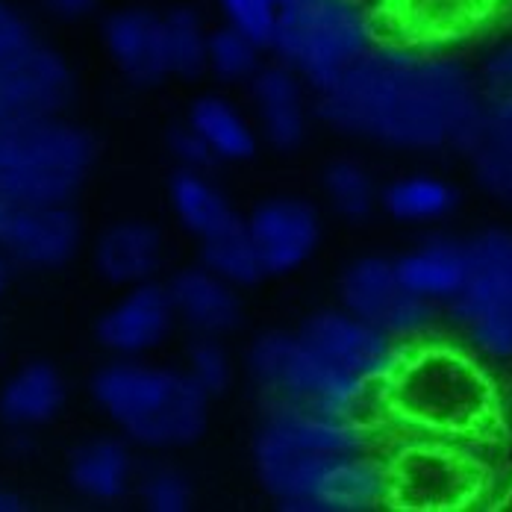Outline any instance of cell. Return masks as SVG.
Masks as SVG:
<instances>
[{
	"label": "cell",
	"mask_w": 512,
	"mask_h": 512,
	"mask_svg": "<svg viewBox=\"0 0 512 512\" xmlns=\"http://www.w3.org/2000/svg\"><path fill=\"white\" fill-rule=\"evenodd\" d=\"M315 118L330 130L389 151L471 154L480 145L474 71L442 48L380 39L327 92Z\"/></svg>",
	"instance_id": "cell-1"
},
{
	"label": "cell",
	"mask_w": 512,
	"mask_h": 512,
	"mask_svg": "<svg viewBox=\"0 0 512 512\" xmlns=\"http://www.w3.org/2000/svg\"><path fill=\"white\" fill-rule=\"evenodd\" d=\"M262 492L286 512H374L389 504V462L365 421L262 407L251 439Z\"/></svg>",
	"instance_id": "cell-2"
},
{
	"label": "cell",
	"mask_w": 512,
	"mask_h": 512,
	"mask_svg": "<svg viewBox=\"0 0 512 512\" xmlns=\"http://www.w3.org/2000/svg\"><path fill=\"white\" fill-rule=\"evenodd\" d=\"M92 404L136 451L174 454L198 445L212 401L183 365L109 357L89 380Z\"/></svg>",
	"instance_id": "cell-3"
},
{
	"label": "cell",
	"mask_w": 512,
	"mask_h": 512,
	"mask_svg": "<svg viewBox=\"0 0 512 512\" xmlns=\"http://www.w3.org/2000/svg\"><path fill=\"white\" fill-rule=\"evenodd\" d=\"M383 407L433 436H471L495 415V386L471 354L421 342L386 380Z\"/></svg>",
	"instance_id": "cell-4"
},
{
	"label": "cell",
	"mask_w": 512,
	"mask_h": 512,
	"mask_svg": "<svg viewBox=\"0 0 512 512\" xmlns=\"http://www.w3.org/2000/svg\"><path fill=\"white\" fill-rule=\"evenodd\" d=\"M242 368L262 407L324 412L365 424L383 407V389L327 362L298 330H265L254 336Z\"/></svg>",
	"instance_id": "cell-5"
},
{
	"label": "cell",
	"mask_w": 512,
	"mask_h": 512,
	"mask_svg": "<svg viewBox=\"0 0 512 512\" xmlns=\"http://www.w3.org/2000/svg\"><path fill=\"white\" fill-rule=\"evenodd\" d=\"M380 42L377 18L359 0L283 3L265 48L295 71L312 95L336 86Z\"/></svg>",
	"instance_id": "cell-6"
},
{
	"label": "cell",
	"mask_w": 512,
	"mask_h": 512,
	"mask_svg": "<svg viewBox=\"0 0 512 512\" xmlns=\"http://www.w3.org/2000/svg\"><path fill=\"white\" fill-rule=\"evenodd\" d=\"M98 159L95 136L65 115L0 124V198L74 204Z\"/></svg>",
	"instance_id": "cell-7"
},
{
	"label": "cell",
	"mask_w": 512,
	"mask_h": 512,
	"mask_svg": "<svg viewBox=\"0 0 512 512\" xmlns=\"http://www.w3.org/2000/svg\"><path fill=\"white\" fill-rule=\"evenodd\" d=\"M465 242V280L445 309L468 348L504 362L512 359V230L486 227Z\"/></svg>",
	"instance_id": "cell-8"
},
{
	"label": "cell",
	"mask_w": 512,
	"mask_h": 512,
	"mask_svg": "<svg viewBox=\"0 0 512 512\" xmlns=\"http://www.w3.org/2000/svg\"><path fill=\"white\" fill-rule=\"evenodd\" d=\"M339 307L412 345L430 333L439 309L412 295L389 256L365 254L351 259L339 274Z\"/></svg>",
	"instance_id": "cell-9"
},
{
	"label": "cell",
	"mask_w": 512,
	"mask_h": 512,
	"mask_svg": "<svg viewBox=\"0 0 512 512\" xmlns=\"http://www.w3.org/2000/svg\"><path fill=\"white\" fill-rule=\"evenodd\" d=\"M480 486V468L445 445H412L389 462V504L407 510H460Z\"/></svg>",
	"instance_id": "cell-10"
},
{
	"label": "cell",
	"mask_w": 512,
	"mask_h": 512,
	"mask_svg": "<svg viewBox=\"0 0 512 512\" xmlns=\"http://www.w3.org/2000/svg\"><path fill=\"white\" fill-rule=\"evenodd\" d=\"M83 248V221L74 204L0 198V256L15 268L56 271Z\"/></svg>",
	"instance_id": "cell-11"
},
{
	"label": "cell",
	"mask_w": 512,
	"mask_h": 512,
	"mask_svg": "<svg viewBox=\"0 0 512 512\" xmlns=\"http://www.w3.org/2000/svg\"><path fill=\"white\" fill-rule=\"evenodd\" d=\"M298 333L327 362L377 389L386 386L407 351V345H401L398 339L362 321L345 307L315 309L304 318Z\"/></svg>",
	"instance_id": "cell-12"
},
{
	"label": "cell",
	"mask_w": 512,
	"mask_h": 512,
	"mask_svg": "<svg viewBox=\"0 0 512 512\" xmlns=\"http://www.w3.org/2000/svg\"><path fill=\"white\" fill-rule=\"evenodd\" d=\"M74 98L71 62L39 39L0 65V124L65 115Z\"/></svg>",
	"instance_id": "cell-13"
},
{
	"label": "cell",
	"mask_w": 512,
	"mask_h": 512,
	"mask_svg": "<svg viewBox=\"0 0 512 512\" xmlns=\"http://www.w3.org/2000/svg\"><path fill=\"white\" fill-rule=\"evenodd\" d=\"M248 236L268 277H289L309 265L324 239L321 209L301 195H271L245 215Z\"/></svg>",
	"instance_id": "cell-14"
},
{
	"label": "cell",
	"mask_w": 512,
	"mask_h": 512,
	"mask_svg": "<svg viewBox=\"0 0 512 512\" xmlns=\"http://www.w3.org/2000/svg\"><path fill=\"white\" fill-rule=\"evenodd\" d=\"M177 330V315L168 289L159 280H148L130 289L103 309L95 324V339L109 357L142 359L159 351Z\"/></svg>",
	"instance_id": "cell-15"
},
{
	"label": "cell",
	"mask_w": 512,
	"mask_h": 512,
	"mask_svg": "<svg viewBox=\"0 0 512 512\" xmlns=\"http://www.w3.org/2000/svg\"><path fill=\"white\" fill-rule=\"evenodd\" d=\"M245 89L259 142L280 154H295L304 148L315 118V95L307 83L286 65L265 59Z\"/></svg>",
	"instance_id": "cell-16"
},
{
	"label": "cell",
	"mask_w": 512,
	"mask_h": 512,
	"mask_svg": "<svg viewBox=\"0 0 512 512\" xmlns=\"http://www.w3.org/2000/svg\"><path fill=\"white\" fill-rule=\"evenodd\" d=\"M103 51L115 71L136 89H156L171 80L162 12L151 6H121L103 18Z\"/></svg>",
	"instance_id": "cell-17"
},
{
	"label": "cell",
	"mask_w": 512,
	"mask_h": 512,
	"mask_svg": "<svg viewBox=\"0 0 512 512\" xmlns=\"http://www.w3.org/2000/svg\"><path fill=\"white\" fill-rule=\"evenodd\" d=\"M177 327L189 336H215L227 339L245 324L242 289L230 286L206 265H183L165 280Z\"/></svg>",
	"instance_id": "cell-18"
},
{
	"label": "cell",
	"mask_w": 512,
	"mask_h": 512,
	"mask_svg": "<svg viewBox=\"0 0 512 512\" xmlns=\"http://www.w3.org/2000/svg\"><path fill=\"white\" fill-rule=\"evenodd\" d=\"M504 0H383V18L398 39L442 48L486 27Z\"/></svg>",
	"instance_id": "cell-19"
},
{
	"label": "cell",
	"mask_w": 512,
	"mask_h": 512,
	"mask_svg": "<svg viewBox=\"0 0 512 512\" xmlns=\"http://www.w3.org/2000/svg\"><path fill=\"white\" fill-rule=\"evenodd\" d=\"M165 265V236L148 218H118L92 245V268L106 286L130 289L159 280Z\"/></svg>",
	"instance_id": "cell-20"
},
{
	"label": "cell",
	"mask_w": 512,
	"mask_h": 512,
	"mask_svg": "<svg viewBox=\"0 0 512 512\" xmlns=\"http://www.w3.org/2000/svg\"><path fill=\"white\" fill-rule=\"evenodd\" d=\"M136 448L121 436H92L68 454V483L92 504H118L133 495L139 477Z\"/></svg>",
	"instance_id": "cell-21"
},
{
	"label": "cell",
	"mask_w": 512,
	"mask_h": 512,
	"mask_svg": "<svg viewBox=\"0 0 512 512\" xmlns=\"http://www.w3.org/2000/svg\"><path fill=\"white\" fill-rule=\"evenodd\" d=\"M68 404V383L48 359L15 368L0 386V421L9 433H36L53 424Z\"/></svg>",
	"instance_id": "cell-22"
},
{
	"label": "cell",
	"mask_w": 512,
	"mask_h": 512,
	"mask_svg": "<svg viewBox=\"0 0 512 512\" xmlns=\"http://www.w3.org/2000/svg\"><path fill=\"white\" fill-rule=\"evenodd\" d=\"M395 271L404 286L436 309L448 307L460 292L468 268V242L460 236L433 233L407 254L395 256Z\"/></svg>",
	"instance_id": "cell-23"
},
{
	"label": "cell",
	"mask_w": 512,
	"mask_h": 512,
	"mask_svg": "<svg viewBox=\"0 0 512 512\" xmlns=\"http://www.w3.org/2000/svg\"><path fill=\"white\" fill-rule=\"evenodd\" d=\"M168 204L183 233L198 245L245 224V212L236 209L227 192L209 177V171L174 168L168 180Z\"/></svg>",
	"instance_id": "cell-24"
},
{
	"label": "cell",
	"mask_w": 512,
	"mask_h": 512,
	"mask_svg": "<svg viewBox=\"0 0 512 512\" xmlns=\"http://www.w3.org/2000/svg\"><path fill=\"white\" fill-rule=\"evenodd\" d=\"M186 121L204 139L218 165H242L259 154V133L251 115L239 109V103H233L227 95H198L186 112Z\"/></svg>",
	"instance_id": "cell-25"
},
{
	"label": "cell",
	"mask_w": 512,
	"mask_h": 512,
	"mask_svg": "<svg viewBox=\"0 0 512 512\" xmlns=\"http://www.w3.org/2000/svg\"><path fill=\"white\" fill-rule=\"evenodd\" d=\"M460 206V189L430 171H412L380 186V209L407 227H433L454 215Z\"/></svg>",
	"instance_id": "cell-26"
},
{
	"label": "cell",
	"mask_w": 512,
	"mask_h": 512,
	"mask_svg": "<svg viewBox=\"0 0 512 512\" xmlns=\"http://www.w3.org/2000/svg\"><path fill=\"white\" fill-rule=\"evenodd\" d=\"M474 77L480 103V145L512 154V42L489 51Z\"/></svg>",
	"instance_id": "cell-27"
},
{
	"label": "cell",
	"mask_w": 512,
	"mask_h": 512,
	"mask_svg": "<svg viewBox=\"0 0 512 512\" xmlns=\"http://www.w3.org/2000/svg\"><path fill=\"white\" fill-rule=\"evenodd\" d=\"M321 198L336 218L362 224L380 209V183L365 162L339 156L321 168Z\"/></svg>",
	"instance_id": "cell-28"
},
{
	"label": "cell",
	"mask_w": 512,
	"mask_h": 512,
	"mask_svg": "<svg viewBox=\"0 0 512 512\" xmlns=\"http://www.w3.org/2000/svg\"><path fill=\"white\" fill-rule=\"evenodd\" d=\"M168 74L180 83H195L206 74V45L209 27L195 6H171L162 12Z\"/></svg>",
	"instance_id": "cell-29"
},
{
	"label": "cell",
	"mask_w": 512,
	"mask_h": 512,
	"mask_svg": "<svg viewBox=\"0 0 512 512\" xmlns=\"http://www.w3.org/2000/svg\"><path fill=\"white\" fill-rule=\"evenodd\" d=\"M265 53V42L224 21L218 27H209L206 74H212L224 86H248L251 77L262 68Z\"/></svg>",
	"instance_id": "cell-30"
},
{
	"label": "cell",
	"mask_w": 512,
	"mask_h": 512,
	"mask_svg": "<svg viewBox=\"0 0 512 512\" xmlns=\"http://www.w3.org/2000/svg\"><path fill=\"white\" fill-rule=\"evenodd\" d=\"M198 262L242 292L259 286L262 280H268L245 224H239V227H233L215 239L201 242L198 245Z\"/></svg>",
	"instance_id": "cell-31"
},
{
	"label": "cell",
	"mask_w": 512,
	"mask_h": 512,
	"mask_svg": "<svg viewBox=\"0 0 512 512\" xmlns=\"http://www.w3.org/2000/svg\"><path fill=\"white\" fill-rule=\"evenodd\" d=\"M133 495L148 512H189L195 507V483L174 462L156 460L139 465Z\"/></svg>",
	"instance_id": "cell-32"
},
{
	"label": "cell",
	"mask_w": 512,
	"mask_h": 512,
	"mask_svg": "<svg viewBox=\"0 0 512 512\" xmlns=\"http://www.w3.org/2000/svg\"><path fill=\"white\" fill-rule=\"evenodd\" d=\"M183 371L195 380V386L209 401L224 398L236 383V359L227 348V339L192 336L183 354Z\"/></svg>",
	"instance_id": "cell-33"
},
{
	"label": "cell",
	"mask_w": 512,
	"mask_h": 512,
	"mask_svg": "<svg viewBox=\"0 0 512 512\" xmlns=\"http://www.w3.org/2000/svg\"><path fill=\"white\" fill-rule=\"evenodd\" d=\"M468 159H471L477 186L498 204L512 206V154L480 145L468 154Z\"/></svg>",
	"instance_id": "cell-34"
},
{
	"label": "cell",
	"mask_w": 512,
	"mask_h": 512,
	"mask_svg": "<svg viewBox=\"0 0 512 512\" xmlns=\"http://www.w3.org/2000/svg\"><path fill=\"white\" fill-rule=\"evenodd\" d=\"M224 21L242 27L245 33L256 36L259 42H268L271 24L277 18L280 3L277 0H218Z\"/></svg>",
	"instance_id": "cell-35"
},
{
	"label": "cell",
	"mask_w": 512,
	"mask_h": 512,
	"mask_svg": "<svg viewBox=\"0 0 512 512\" xmlns=\"http://www.w3.org/2000/svg\"><path fill=\"white\" fill-rule=\"evenodd\" d=\"M165 148L168 156L174 159V168H192V171H212L218 162L209 154L206 142L195 133V127L189 121H180L168 130L165 136Z\"/></svg>",
	"instance_id": "cell-36"
},
{
	"label": "cell",
	"mask_w": 512,
	"mask_h": 512,
	"mask_svg": "<svg viewBox=\"0 0 512 512\" xmlns=\"http://www.w3.org/2000/svg\"><path fill=\"white\" fill-rule=\"evenodd\" d=\"M39 36L33 33V24L27 21V15L21 9H15L12 3L0 0V65L6 59H12L15 53H21L27 45H33Z\"/></svg>",
	"instance_id": "cell-37"
},
{
	"label": "cell",
	"mask_w": 512,
	"mask_h": 512,
	"mask_svg": "<svg viewBox=\"0 0 512 512\" xmlns=\"http://www.w3.org/2000/svg\"><path fill=\"white\" fill-rule=\"evenodd\" d=\"M39 3L51 18L68 21V24L83 21V18L95 15V9H98V0H39Z\"/></svg>",
	"instance_id": "cell-38"
},
{
	"label": "cell",
	"mask_w": 512,
	"mask_h": 512,
	"mask_svg": "<svg viewBox=\"0 0 512 512\" xmlns=\"http://www.w3.org/2000/svg\"><path fill=\"white\" fill-rule=\"evenodd\" d=\"M27 501L15 492V489H3L0 486V512H24Z\"/></svg>",
	"instance_id": "cell-39"
},
{
	"label": "cell",
	"mask_w": 512,
	"mask_h": 512,
	"mask_svg": "<svg viewBox=\"0 0 512 512\" xmlns=\"http://www.w3.org/2000/svg\"><path fill=\"white\" fill-rule=\"evenodd\" d=\"M9 274H12V265L0 256V298H3L6 289H9Z\"/></svg>",
	"instance_id": "cell-40"
},
{
	"label": "cell",
	"mask_w": 512,
	"mask_h": 512,
	"mask_svg": "<svg viewBox=\"0 0 512 512\" xmlns=\"http://www.w3.org/2000/svg\"><path fill=\"white\" fill-rule=\"evenodd\" d=\"M277 3L283 6V3H307V0H277Z\"/></svg>",
	"instance_id": "cell-41"
}]
</instances>
